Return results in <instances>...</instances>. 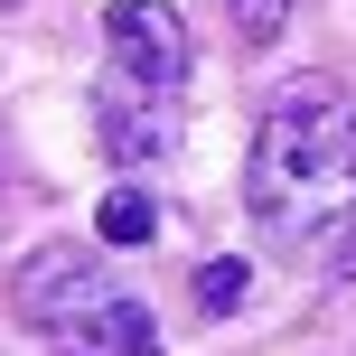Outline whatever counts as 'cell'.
Masks as SVG:
<instances>
[{
	"label": "cell",
	"mask_w": 356,
	"mask_h": 356,
	"mask_svg": "<svg viewBox=\"0 0 356 356\" xmlns=\"http://www.w3.org/2000/svg\"><path fill=\"white\" fill-rule=\"evenodd\" d=\"M104 47H113V75H131L150 94L188 85V19L169 0H113L104 10Z\"/></svg>",
	"instance_id": "3"
},
{
	"label": "cell",
	"mask_w": 356,
	"mask_h": 356,
	"mask_svg": "<svg viewBox=\"0 0 356 356\" xmlns=\"http://www.w3.org/2000/svg\"><path fill=\"white\" fill-rule=\"evenodd\" d=\"M328 272H356V234H347V244H338V253H328Z\"/></svg>",
	"instance_id": "8"
},
{
	"label": "cell",
	"mask_w": 356,
	"mask_h": 356,
	"mask_svg": "<svg viewBox=\"0 0 356 356\" xmlns=\"http://www.w3.org/2000/svg\"><path fill=\"white\" fill-rule=\"evenodd\" d=\"M66 356H75V347H66Z\"/></svg>",
	"instance_id": "10"
},
{
	"label": "cell",
	"mask_w": 356,
	"mask_h": 356,
	"mask_svg": "<svg viewBox=\"0 0 356 356\" xmlns=\"http://www.w3.org/2000/svg\"><path fill=\"white\" fill-rule=\"evenodd\" d=\"M94 234H104V244H150V234H160L150 188H113V197H104V216H94Z\"/></svg>",
	"instance_id": "5"
},
{
	"label": "cell",
	"mask_w": 356,
	"mask_h": 356,
	"mask_svg": "<svg viewBox=\"0 0 356 356\" xmlns=\"http://www.w3.org/2000/svg\"><path fill=\"white\" fill-rule=\"evenodd\" d=\"M10 300H19V319L47 328V338H85L122 291H113V272H104V253H94V244H38L29 263H19Z\"/></svg>",
	"instance_id": "2"
},
{
	"label": "cell",
	"mask_w": 356,
	"mask_h": 356,
	"mask_svg": "<svg viewBox=\"0 0 356 356\" xmlns=\"http://www.w3.org/2000/svg\"><path fill=\"white\" fill-rule=\"evenodd\" d=\"M94 131H104L113 169H150V160H169V141H178V94H150V85H131V75H104Z\"/></svg>",
	"instance_id": "4"
},
{
	"label": "cell",
	"mask_w": 356,
	"mask_h": 356,
	"mask_svg": "<svg viewBox=\"0 0 356 356\" xmlns=\"http://www.w3.org/2000/svg\"><path fill=\"white\" fill-rule=\"evenodd\" d=\"M0 10H10V0H0Z\"/></svg>",
	"instance_id": "9"
},
{
	"label": "cell",
	"mask_w": 356,
	"mask_h": 356,
	"mask_svg": "<svg viewBox=\"0 0 356 356\" xmlns=\"http://www.w3.org/2000/svg\"><path fill=\"white\" fill-rule=\"evenodd\" d=\"M244 291H253V272L234 263V253H216V263H197V309H207V319H225V309H244Z\"/></svg>",
	"instance_id": "6"
},
{
	"label": "cell",
	"mask_w": 356,
	"mask_h": 356,
	"mask_svg": "<svg viewBox=\"0 0 356 356\" xmlns=\"http://www.w3.org/2000/svg\"><path fill=\"white\" fill-rule=\"evenodd\" d=\"M253 225L282 253H338L356 234V94L338 75H291L253 122Z\"/></svg>",
	"instance_id": "1"
},
{
	"label": "cell",
	"mask_w": 356,
	"mask_h": 356,
	"mask_svg": "<svg viewBox=\"0 0 356 356\" xmlns=\"http://www.w3.org/2000/svg\"><path fill=\"white\" fill-rule=\"evenodd\" d=\"M225 10H234V38H244V47H272L282 19H291V0H225Z\"/></svg>",
	"instance_id": "7"
}]
</instances>
